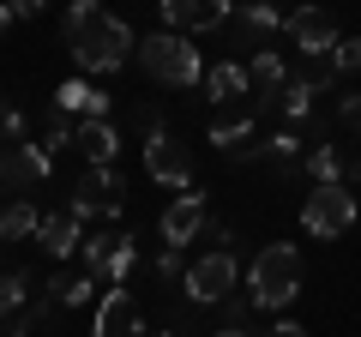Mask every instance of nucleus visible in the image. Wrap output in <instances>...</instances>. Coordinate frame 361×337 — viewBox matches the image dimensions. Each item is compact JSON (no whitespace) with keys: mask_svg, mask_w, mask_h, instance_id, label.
I'll return each instance as SVG.
<instances>
[{"mask_svg":"<svg viewBox=\"0 0 361 337\" xmlns=\"http://www.w3.org/2000/svg\"><path fill=\"white\" fill-rule=\"evenodd\" d=\"M66 49H73L78 73H121L127 61H139V37L127 30V18H115L97 0L66 6Z\"/></svg>","mask_w":361,"mask_h":337,"instance_id":"f257e3e1","label":"nucleus"},{"mask_svg":"<svg viewBox=\"0 0 361 337\" xmlns=\"http://www.w3.org/2000/svg\"><path fill=\"white\" fill-rule=\"evenodd\" d=\"M301 247L295 241H265L253 253V265H247V295H253L259 313H277L289 307V301L301 295Z\"/></svg>","mask_w":361,"mask_h":337,"instance_id":"f03ea898","label":"nucleus"},{"mask_svg":"<svg viewBox=\"0 0 361 337\" xmlns=\"http://www.w3.org/2000/svg\"><path fill=\"white\" fill-rule=\"evenodd\" d=\"M139 66L157 78V85H175V91L205 85V61H199V49L187 37H175V30H151V37L139 42Z\"/></svg>","mask_w":361,"mask_h":337,"instance_id":"7ed1b4c3","label":"nucleus"},{"mask_svg":"<svg viewBox=\"0 0 361 337\" xmlns=\"http://www.w3.org/2000/svg\"><path fill=\"white\" fill-rule=\"evenodd\" d=\"M355 217H361V205H355V193H349L343 181H337V187H313V193L301 199V229H307L313 241L349 235V229H355Z\"/></svg>","mask_w":361,"mask_h":337,"instance_id":"20e7f679","label":"nucleus"},{"mask_svg":"<svg viewBox=\"0 0 361 337\" xmlns=\"http://www.w3.org/2000/svg\"><path fill=\"white\" fill-rule=\"evenodd\" d=\"M180 289H187L193 307H217V301H229V295H235V253H229V247H211L205 259L187 265Z\"/></svg>","mask_w":361,"mask_h":337,"instance_id":"39448f33","label":"nucleus"},{"mask_svg":"<svg viewBox=\"0 0 361 337\" xmlns=\"http://www.w3.org/2000/svg\"><path fill=\"white\" fill-rule=\"evenodd\" d=\"M121 193H127V181H121L115 168H85L66 211H78L85 223H90V217H97V223H115V217H121Z\"/></svg>","mask_w":361,"mask_h":337,"instance_id":"423d86ee","label":"nucleus"},{"mask_svg":"<svg viewBox=\"0 0 361 337\" xmlns=\"http://www.w3.org/2000/svg\"><path fill=\"white\" fill-rule=\"evenodd\" d=\"M145 175L163 181V187H193V151L169 127H151V139H145Z\"/></svg>","mask_w":361,"mask_h":337,"instance_id":"0eeeda50","label":"nucleus"},{"mask_svg":"<svg viewBox=\"0 0 361 337\" xmlns=\"http://www.w3.org/2000/svg\"><path fill=\"white\" fill-rule=\"evenodd\" d=\"M49 168H54L49 145H6V151H0V187H6V193L42 187V181H49Z\"/></svg>","mask_w":361,"mask_h":337,"instance_id":"6e6552de","label":"nucleus"},{"mask_svg":"<svg viewBox=\"0 0 361 337\" xmlns=\"http://www.w3.org/2000/svg\"><path fill=\"white\" fill-rule=\"evenodd\" d=\"M90 337H145L139 301H133L127 283H109V295L97 301V331H90Z\"/></svg>","mask_w":361,"mask_h":337,"instance_id":"1a4fd4ad","label":"nucleus"},{"mask_svg":"<svg viewBox=\"0 0 361 337\" xmlns=\"http://www.w3.org/2000/svg\"><path fill=\"white\" fill-rule=\"evenodd\" d=\"M289 42H295L301 54H331L337 49V18L325 13V6H295V13L283 18Z\"/></svg>","mask_w":361,"mask_h":337,"instance_id":"9d476101","label":"nucleus"},{"mask_svg":"<svg viewBox=\"0 0 361 337\" xmlns=\"http://www.w3.org/2000/svg\"><path fill=\"white\" fill-rule=\"evenodd\" d=\"M163 6V25L175 30V37H187V30H223L229 25V0H157Z\"/></svg>","mask_w":361,"mask_h":337,"instance_id":"9b49d317","label":"nucleus"},{"mask_svg":"<svg viewBox=\"0 0 361 337\" xmlns=\"http://www.w3.org/2000/svg\"><path fill=\"white\" fill-rule=\"evenodd\" d=\"M78 223H85L78 211H42V223H37V247H42V253H54V259L78 253V247H85Z\"/></svg>","mask_w":361,"mask_h":337,"instance_id":"f8f14e48","label":"nucleus"},{"mask_svg":"<svg viewBox=\"0 0 361 337\" xmlns=\"http://www.w3.org/2000/svg\"><path fill=\"white\" fill-rule=\"evenodd\" d=\"M199 229H205V193H180L175 205L163 211V241L169 247H187Z\"/></svg>","mask_w":361,"mask_h":337,"instance_id":"ddd939ff","label":"nucleus"},{"mask_svg":"<svg viewBox=\"0 0 361 337\" xmlns=\"http://www.w3.org/2000/svg\"><path fill=\"white\" fill-rule=\"evenodd\" d=\"M73 145L90 157V168H115V151H121V139H115V127H109V121L85 115V121L73 127Z\"/></svg>","mask_w":361,"mask_h":337,"instance_id":"4468645a","label":"nucleus"},{"mask_svg":"<svg viewBox=\"0 0 361 337\" xmlns=\"http://www.w3.org/2000/svg\"><path fill=\"white\" fill-rule=\"evenodd\" d=\"M54 115H97L109 121V91H97V85H85V78H66L61 91H54Z\"/></svg>","mask_w":361,"mask_h":337,"instance_id":"2eb2a0df","label":"nucleus"},{"mask_svg":"<svg viewBox=\"0 0 361 337\" xmlns=\"http://www.w3.org/2000/svg\"><path fill=\"white\" fill-rule=\"evenodd\" d=\"M247 78H253V97H259V103H283L289 73H283V54H277V49H259L253 66H247Z\"/></svg>","mask_w":361,"mask_h":337,"instance_id":"dca6fc26","label":"nucleus"},{"mask_svg":"<svg viewBox=\"0 0 361 337\" xmlns=\"http://www.w3.org/2000/svg\"><path fill=\"white\" fill-rule=\"evenodd\" d=\"M247 91H253V78H247L241 61H217L205 73V97L211 103H235V97H247Z\"/></svg>","mask_w":361,"mask_h":337,"instance_id":"f3484780","label":"nucleus"},{"mask_svg":"<svg viewBox=\"0 0 361 337\" xmlns=\"http://www.w3.org/2000/svg\"><path fill=\"white\" fill-rule=\"evenodd\" d=\"M331 78H337L331 66H325V73H307V78H289V85H283V115L289 121H307L313 115V97H319Z\"/></svg>","mask_w":361,"mask_h":337,"instance_id":"a211bd4d","label":"nucleus"},{"mask_svg":"<svg viewBox=\"0 0 361 337\" xmlns=\"http://www.w3.org/2000/svg\"><path fill=\"white\" fill-rule=\"evenodd\" d=\"M235 30H241L247 42H259V49H265V37H277V30H283V13H277V6H265V0H247L241 18H235Z\"/></svg>","mask_w":361,"mask_h":337,"instance_id":"6ab92c4d","label":"nucleus"},{"mask_svg":"<svg viewBox=\"0 0 361 337\" xmlns=\"http://www.w3.org/2000/svg\"><path fill=\"white\" fill-rule=\"evenodd\" d=\"M253 157H259V163H271L277 175H301V163H307V157H301V139H295V133H277V139L253 145Z\"/></svg>","mask_w":361,"mask_h":337,"instance_id":"aec40b11","label":"nucleus"},{"mask_svg":"<svg viewBox=\"0 0 361 337\" xmlns=\"http://www.w3.org/2000/svg\"><path fill=\"white\" fill-rule=\"evenodd\" d=\"M42 211L30 205V199H6L0 205V241H25V235H37Z\"/></svg>","mask_w":361,"mask_h":337,"instance_id":"412c9836","label":"nucleus"},{"mask_svg":"<svg viewBox=\"0 0 361 337\" xmlns=\"http://www.w3.org/2000/svg\"><path fill=\"white\" fill-rule=\"evenodd\" d=\"M301 168L313 175V187H337V181L349 175V163H343V151H337V145H313Z\"/></svg>","mask_w":361,"mask_h":337,"instance_id":"4be33fe9","label":"nucleus"},{"mask_svg":"<svg viewBox=\"0 0 361 337\" xmlns=\"http://www.w3.org/2000/svg\"><path fill=\"white\" fill-rule=\"evenodd\" d=\"M133 265H139V241H133V235H115V247H109V283H127L133 277Z\"/></svg>","mask_w":361,"mask_h":337,"instance_id":"5701e85b","label":"nucleus"},{"mask_svg":"<svg viewBox=\"0 0 361 337\" xmlns=\"http://www.w3.org/2000/svg\"><path fill=\"white\" fill-rule=\"evenodd\" d=\"M54 301H61V307H85V301L90 295H97V277H90V271H78V277H54Z\"/></svg>","mask_w":361,"mask_h":337,"instance_id":"b1692460","label":"nucleus"},{"mask_svg":"<svg viewBox=\"0 0 361 337\" xmlns=\"http://www.w3.org/2000/svg\"><path fill=\"white\" fill-rule=\"evenodd\" d=\"M25 295H30V277L25 271H0V319L25 313Z\"/></svg>","mask_w":361,"mask_h":337,"instance_id":"393cba45","label":"nucleus"},{"mask_svg":"<svg viewBox=\"0 0 361 337\" xmlns=\"http://www.w3.org/2000/svg\"><path fill=\"white\" fill-rule=\"evenodd\" d=\"M247 139H253V115H241V121H223V127H211V139H205V145H217V151H241Z\"/></svg>","mask_w":361,"mask_h":337,"instance_id":"a878e982","label":"nucleus"},{"mask_svg":"<svg viewBox=\"0 0 361 337\" xmlns=\"http://www.w3.org/2000/svg\"><path fill=\"white\" fill-rule=\"evenodd\" d=\"M325 61H331V73H361V37H337V49Z\"/></svg>","mask_w":361,"mask_h":337,"instance_id":"bb28decb","label":"nucleus"},{"mask_svg":"<svg viewBox=\"0 0 361 337\" xmlns=\"http://www.w3.org/2000/svg\"><path fill=\"white\" fill-rule=\"evenodd\" d=\"M109 247H115V235H90V241L78 247V253H85V271H90V277H103V271H109Z\"/></svg>","mask_w":361,"mask_h":337,"instance_id":"cd10ccee","label":"nucleus"},{"mask_svg":"<svg viewBox=\"0 0 361 337\" xmlns=\"http://www.w3.org/2000/svg\"><path fill=\"white\" fill-rule=\"evenodd\" d=\"M157 277H187V259H180V247H169V253H157Z\"/></svg>","mask_w":361,"mask_h":337,"instance_id":"c85d7f7f","label":"nucleus"},{"mask_svg":"<svg viewBox=\"0 0 361 337\" xmlns=\"http://www.w3.org/2000/svg\"><path fill=\"white\" fill-rule=\"evenodd\" d=\"M247 313H253V295H229L223 301V325H241Z\"/></svg>","mask_w":361,"mask_h":337,"instance_id":"c756f323","label":"nucleus"},{"mask_svg":"<svg viewBox=\"0 0 361 337\" xmlns=\"http://www.w3.org/2000/svg\"><path fill=\"white\" fill-rule=\"evenodd\" d=\"M30 325H37V313H13V319H0V337H30Z\"/></svg>","mask_w":361,"mask_h":337,"instance_id":"7c9ffc66","label":"nucleus"},{"mask_svg":"<svg viewBox=\"0 0 361 337\" xmlns=\"http://www.w3.org/2000/svg\"><path fill=\"white\" fill-rule=\"evenodd\" d=\"M337 109H343V121H349V127H355V133H361V97H355V91H349V97H343V103H337Z\"/></svg>","mask_w":361,"mask_h":337,"instance_id":"2f4dec72","label":"nucleus"},{"mask_svg":"<svg viewBox=\"0 0 361 337\" xmlns=\"http://www.w3.org/2000/svg\"><path fill=\"white\" fill-rule=\"evenodd\" d=\"M0 133L18 145V139H25V115H18V109H6V127H0Z\"/></svg>","mask_w":361,"mask_h":337,"instance_id":"473e14b6","label":"nucleus"},{"mask_svg":"<svg viewBox=\"0 0 361 337\" xmlns=\"http://www.w3.org/2000/svg\"><path fill=\"white\" fill-rule=\"evenodd\" d=\"M6 6H13V18H37L42 13V0H6Z\"/></svg>","mask_w":361,"mask_h":337,"instance_id":"72a5a7b5","label":"nucleus"},{"mask_svg":"<svg viewBox=\"0 0 361 337\" xmlns=\"http://www.w3.org/2000/svg\"><path fill=\"white\" fill-rule=\"evenodd\" d=\"M265 337H307V331H301V325H295V319H277V325H271V331H265Z\"/></svg>","mask_w":361,"mask_h":337,"instance_id":"f704fd0d","label":"nucleus"},{"mask_svg":"<svg viewBox=\"0 0 361 337\" xmlns=\"http://www.w3.org/2000/svg\"><path fill=\"white\" fill-rule=\"evenodd\" d=\"M6 30H13V6H6V0H0V37H6Z\"/></svg>","mask_w":361,"mask_h":337,"instance_id":"c9c22d12","label":"nucleus"},{"mask_svg":"<svg viewBox=\"0 0 361 337\" xmlns=\"http://www.w3.org/2000/svg\"><path fill=\"white\" fill-rule=\"evenodd\" d=\"M343 187H361V163H349V175H343Z\"/></svg>","mask_w":361,"mask_h":337,"instance_id":"e433bc0d","label":"nucleus"},{"mask_svg":"<svg viewBox=\"0 0 361 337\" xmlns=\"http://www.w3.org/2000/svg\"><path fill=\"white\" fill-rule=\"evenodd\" d=\"M217 337H247V331H241V325H223V331H217Z\"/></svg>","mask_w":361,"mask_h":337,"instance_id":"4c0bfd02","label":"nucleus"},{"mask_svg":"<svg viewBox=\"0 0 361 337\" xmlns=\"http://www.w3.org/2000/svg\"><path fill=\"white\" fill-rule=\"evenodd\" d=\"M0 127H6V109H0Z\"/></svg>","mask_w":361,"mask_h":337,"instance_id":"58836bf2","label":"nucleus"},{"mask_svg":"<svg viewBox=\"0 0 361 337\" xmlns=\"http://www.w3.org/2000/svg\"><path fill=\"white\" fill-rule=\"evenodd\" d=\"M157 337H175V331H157Z\"/></svg>","mask_w":361,"mask_h":337,"instance_id":"ea45409f","label":"nucleus"}]
</instances>
